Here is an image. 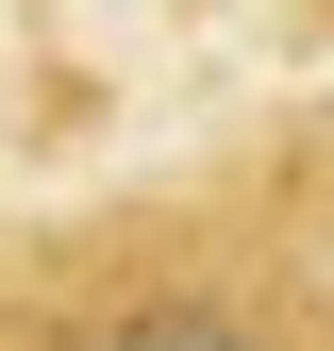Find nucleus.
Here are the masks:
<instances>
[{
	"label": "nucleus",
	"mask_w": 334,
	"mask_h": 351,
	"mask_svg": "<svg viewBox=\"0 0 334 351\" xmlns=\"http://www.w3.org/2000/svg\"><path fill=\"white\" fill-rule=\"evenodd\" d=\"M0 351H268L218 285H134V301H84V318H34Z\"/></svg>",
	"instance_id": "f257e3e1"
}]
</instances>
